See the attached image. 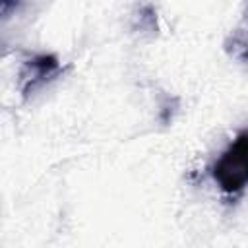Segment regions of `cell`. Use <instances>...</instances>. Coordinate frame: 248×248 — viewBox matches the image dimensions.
I'll return each mask as SVG.
<instances>
[{"label": "cell", "mask_w": 248, "mask_h": 248, "mask_svg": "<svg viewBox=\"0 0 248 248\" xmlns=\"http://www.w3.org/2000/svg\"><path fill=\"white\" fill-rule=\"evenodd\" d=\"M211 176L225 194H238L248 186V130L240 132L217 157Z\"/></svg>", "instance_id": "6da1fadb"}, {"label": "cell", "mask_w": 248, "mask_h": 248, "mask_svg": "<svg viewBox=\"0 0 248 248\" xmlns=\"http://www.w3.org/2000/svg\"><path fill=\"white\" fill-rule=\"evenodd\" d=\"M62 74V64L54 54H37L23 62L19 72V89L21 97L29 99L46 83Z\"/></svg>", "instance_id": "7a4b0ae2"}, {"label": "cell", "mask_w": 248, "mask_h": 248, "mask_svg": "<svg viewBox=\"0 0 248 248\" xmlns=\"http://www.w3.org/2000/svg\"><path fill=\"white\" fill-rule=\"evenodd\" d=\"M225 48L231 56H234L236 60H242V62H248V31H234L227 43H225Z\"/></svg>", "instance_id": "3957f363"}]
</instances>
